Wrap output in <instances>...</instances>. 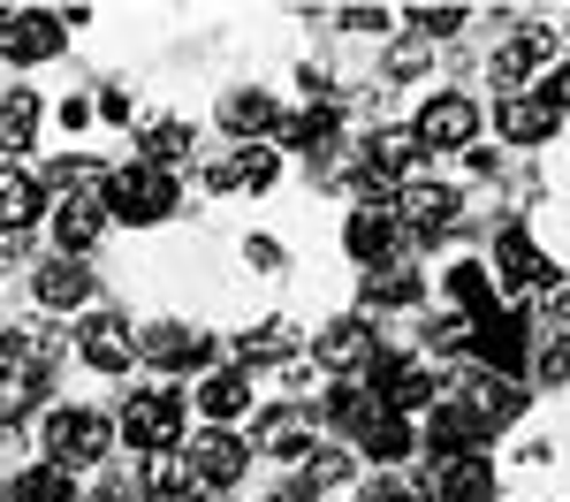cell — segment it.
I'll return each instance as SVG.
<instances>
[{
  "instance_id": "obj_41",
  "label": "cell",
  "mask_w": 570,
  "mask_h": 502,
  "mask_svg": "<svg viewBox=\"0 0 570 502\" xmlns=\"http://www.w3.org/2000/svg\"><path fill=\"white\" fill-rule=\"evenodd\" d=\"M540 381H570V343H548L540 351Z\"/></svg>"
},
{
  "instance_id": "obj_43",
  "label": "cell",
  "mask_w": 570,
  "mask_h": 502,
  "mask_svg": "<svg viewBox=\"0 0 570 502\" xmlns=\"http://www.w3.org/2000/svg\"><path fill=\"white\" fill-rule=\"evenodd\" d=\"M99 122H130V91H107L99 99Z\"/></svg>"
},
{
  "instance_id": "obj_5",
  "label": "cell",
  "mask_w": 570,
  "mask_h": 502,
  "mask_svg": "<svg viewBox=\"0 0 570 502\" xmlns=\"http://www.w3.org/2000/svg\"><path fill=\"white\" fill-rule=\"evenodd\" d=\"M77 358L91 373H130V358H145V335H137L122 313H85L77 327Z\"/></svg>"
},
{
  "instance_id": "obj_26",
  "label": "cell",
  "mask_w": 570,
  "mask_h": 502,
  "mask_svg": "<svg viewBox=\"0 0 570 502\" xmlns=\"http://www.w3.org/2000/svg\"><path fill=\"white\" fill-rule=\"evenodd\" d=\"M198 411H206L214 426L244 419V411H252V373H206V381H198Z\"/></svg>"
},
{
  "instance_id": "obj_36",
  "label": "cell",
  "mask_w": 570,
  "mask_h": 502,
  "mask_svg": "<svg viewBox=\"0 0 570 502\" xmlns=\"http://www.w3.org/2000/svg\"><path fill=\"white\" fill-rule=\"evenodd\" d=\"M282 137H289L305 160H320V152H335V115H327V107H320V115H297V122H289Z\"/></svg>"
},
{
  "instance_id": "obj_17",
  "label": "cell",
  "mask_w": 570,
  "mask_h": 502,
  "mask_svg": "<svg viewBox=\"0 0 570 502\" xmlns=\"http://www.w3.org/2000/svg\"><path fill=\"white\" fill-rule=\"evenodd\" d=\"M494 130L510 145H548L556 137V107L540 91H510V99H494Z\"/></svg>"
},
{
  "instance_id": "obj_22",
  "label": "cell",
  "mask_w": 570,
  "mask_h": 502,
  "mask_svg": "<svg viewBox=\"0 0 570 502\" xmlns=\"http://www.w3.org/2000/svg\"><path fill=\"white\" fill-rule=\"evenodd\" d=\"M190 488H198V472H190V456H145V472H137V495L145 502H190Z\"/></svg>"
},
{
  "instance_id": "obj_39",
  "label": "cell",
  "mask_w": 570,
  "mask_h": 502,
  "mask_svg": "<svg viewBox=\"0 0 570 502\" xmlns=\"http://www.w3.org/2000/svg\"><path fill=\"white\" fill-rule=\"evenodd\" d=\"M259 442H266L274 456H312V442H305V426H297V419H266Z\"/></svg>"
},
{
  "instance_id": "obj_32",
  "label": "cell",
  "mask_w": 570,
  "mask_h": 502,
  "mask_svg": "<svg viewBox=\"0 0 570 502\" xmlns=\"http://www.w3.org/2000/svg\"><path fill=\"white\" fill-rule=\"evenodd\" d=\"M190 145H198V137H190V122H183V115H168V122H153V130H145V160L176 176V160H190Z\"/></svg>"
},
{
  "instance_id": "obj_40",
  "label": "cell",
  "mask_w": 570,
  "mask_h": 502,
  "mask_svg": "<svg viewBox=\"0 0 570 502\" xmlns=\"http://www.w3.org/2000/svg\"><path fill=\"white\" fill-rule=\"evenodd\" d=\"M540 99H548L556 115L570 107V61H563V69H548V77H540Z\"/></svg>"
},
{
  "instance_id": "obj_28",
  "label": "cell",
  "mask_w": 570,
  "mask_h": 502,
  "mask_svg": "<svg viewBox=\"0 0 570 502\" xmlns=\"http://www.w3.org/2000/svg\"><path fill=\"white\" fill-rule=\"evenodd\" d=\"M357 442H365V456H373V464H403L419 434H411V419H403V411H389V404H381V411H373V426H365Z\"/></svg>"
},
{
  "instance_id": "obj_13",
  "label": "cell",
  "mask_w": 570,
  "mask_h": 502,
  "mask_svg": "<svg viewBox=\"0 0 570 502\" xmlns=\"http://www.w3.org/2000/svg\"><path fill=\"white\" fill-rule=\"evenodd\" d=\"M449 396H464V404H472V419H480L487 434H494V426H510V419L525 411V388H518V381H502V373H464Z\"/></svg>"
},
{
  "instance_id": "obj_12",
  "label": "cell",
  "mask_w": 570,
  "mask_h": 502,
  "mask_svg": "<svg viewBox=\"0 0 570 502\" xmlns=\"http://www.w3.org/2000/svg\"><path fill=\"white\" fill-rule=\"evenodd\" d=\"M472 351L487 358V373H502V381H510V373L525 365V319H518V313H494V305H487V313L472 319Z\"/></svg>"
},
{
  "instance_id": "obj_44",
  "label": "cell",
  "mask_w": 570,
  "mask_h": 502,
  "mask_svg": "<svg viewBox=\"0 0 570 502\" xmlns=\"http://www.w3.org/2000/svg\"><path fill=\"white\" fill-rule=\"evenodd\" d=\"M548 313H556V319L570 327V282H556V289H548Z\"/></svg>"
},
{
  "instance_id": "obj_34",
  "label": "cell",
  "mask_w": 570,
  "mask_h": 502,
  "mask_svg": "<svg viewBox=\"0 0 570 502\" xmlns=\"http://www.w3.org/2000/svg\"><path fill=\"white\" fill-rule=\"evenodd\" d=\"M289 351H297V327H289V319H259V327H244V365L289 358Z\"/></svg>"
},
{
  "instance_id": "obj_8",
  "label": "cell",
  "mask_w": 570,
  "mask_h": 502,
  "mask_svg": "<svg viewBox=\"0 0 570 502\" xmlns=\"http://www.w3.org/2000/svg\"><path fill=\"white\" fill-rule=\"evenodd\" d=\"M556 53H563V31H548V23H525L518 39L494 46V85H502V99L525 85L532 69H556Z\"/></svg>"
},
{
  "instance_id": "obj_35",
  "label": "cell",
  "mask_w": 570,
  "mask_h": 502,
  "mask_svg": "<svg viewBox=\"0 0 570 502\" xmlns=\"http://www.w3.org/2000/svg\"><path fill=\"white\" fill-rule=\"evenodd\" d=\"M373 411H381V404H365V388H357V381H335V388H327V419H335V426H351V434L373 426Z\"/></svg>"
},
{
  "instance_id": "obj_23",
  "label": "cell",
  "mask_w": 570,
  "mask_h": 502,
  "mask_svg": "<svg viewBox=\"0 0 570 502\" xmlns=\"http://www.w3.org/2000/svg\"><path fill=\"white\" fill-rule=\"evenodd\" d=\"M85 297H91V267H85V259H46V267H39V305L77 313Z\"/></svg>"
},
{
  "instance_id": "obj_11",
  "label": "cell",
  "mask_w": 570,
  "mask_h": 502,
  "mask_svg": "<svg viewBox=\"0 0 570 502\" xmlns=\"http://www.w3.org/2000/svg\"><path fill=\"white\" fill-rule=\"evenodd\" d=\"M395 244H403V222H395L389 206H357L351 222H343V252H351L357 267H389Z\"/></svg>"
},
{
  "instance_id": "obj_30",
  "label": "cell",
  "mask_w": 570,
  "mask_h": 502,
  "mask_svg": "<svg viewBox=\"0 0 570 502\" xmlns=\"http://www.w3.org/2000/svg\"><path fill=\"white\" fill-rule=\"evenodd\" d=\"M31 137H39V99L31 91H8L0 99V152H31Z\"/></svg>"
},
{
  "instance_id": "obj_25",
  "label": "cell",
  "mask_w": 570,
  "mask_h": 502,
  "mask_svg": "<svg viewBox=\"0 0 570 502\" xmlns=\"http://www.w3.org/2000/svg\"><path fill=\"white\" fill-rule=\"evenodd\" d=\"M220 122H228L236 137H266V130H282V107H274L259 85H244V91L220 99Z\"/></svg>"
},
{
  "instance_id": "obj_45",
  "label": "cell",
  "mask_w": 570,
  "mask_h": 502,
  "mask_svg": "<svg viewBox=\"0 0 570 502\" xmlns=\"http://www.w3.org/2000/svg\"><path fill=\"white\" fill-rule=\"evenodd\" d=\"M365 502H419V495H403V488H365Z\"/></svg>"
},
{
  "instance_id": "obj_1",
  "label": "cell",
  "mask_w": 570,
  "mask_h": 502,
  "mask_svg": "<svg viewBox=\"0 0 570 502\" xmlns=\"http://www.w3.org/2000/svg\"><path fill=\"white\" fill-rule=\"evenodd\" d=\"M183 206V190L168 168H153V160H137V168H122V176H107V214L115 222H130V228H153V222H168Z\"/></svg>"
},
{
  "instance_id": "obj_42",
  "label": "cell",
  "mask_w": 570,
  "mask_h": 502,
  "mask_svg": "<svg viewBox=\"0 0 570 502\" xmlns=\"http://www.w3.org/2000/svg\"><path fill=\"white\" fill-rule=\"evenodd\" d=\"M244 259H252V267H282V244H274V236H244Z\"/></svg>"
},
{
  "instance_id": "obj_14",
  "label": "cell",
  "mask_w": 570,
  "mask_h": 502,
  "mask_svg": "<svg viewBox=\"0 0 570 502\" xmlns=\"http://www.w3.org/2000/svg\"><path fill=\"white\" fill-rule=\"evenodd\" d=\"M456 214H464V198H456L449 183H426V176L403 183V222L419 228V236H449V228H456Z\"/></svg>"
},
{
  "instance_id": "obj_3",
  "label": "cell",
  "mask_w": 570,
  "mask_h": 502,
  "mask_svg": "<svg viewBox=\"0 0 570 502\" xmlns=\"http://www.w3.org/2000/svg\"><path fill=\"white\" fill-rule=\"evenodd\" d=\"M456 381L441 373L434 358H373V396L389 411H426V404H441Z\"/></svg>"
},
{
  "instance_id": "obj_46",
  "label": "cell",
  "mask_w": 570,
  "mask_h": 502,
  "mask_svg": "<svg viewBox=\"0 0 570 502\" xmlns=\"http://www.w3.org/2000/svg\"><path fill=\"white\" fill-rule=\"evenodd\" d=\"M8 23H16V16H8V8H0V39H8Z\"/></svg>"
},
{
  "instance_id": "obj_19",
  "label": "cell",
  "mask_w": 570,
  "mask_h": 502,
  "mask_svg": "<svg viewBox=\"0 0 570 502\" xmlns=\"http://www.w3.org/2000/svg\"><path fill=\"white\" fill-rule=\"evenodd\" d=\"M312 358L320 365H335V373H351V365H365V358H381V351H373V335H365V319H327V327H320V335H312Z\"/></svg>"
},
{
  "instance_id": "obj_18",
  "label": "cell",
  "mask_w": 570,
  "mask_h": 502,
  "mask_svg": "<svg viewBox=\"0 0 570 502\" xmlns=\"http://www.w3.org/2000/svg\"><path fill=\"white\" fill-rule=\"evenodd\" d=\"M99 228H107V206H91L85 190H61V206H53V244H61V259H85L91 244H99Z\"/></svg>"
},
{
  "instance_id": "obj_4",
  "label": "cell",
  "mask_w": 570,
  "mask_h": 502,
  "mask_svg": "<svg viewBox=\"0 0 570 502\" xmlns=\"http://www.w3.org/2000/svg\"><path fill=\"white\" fill-rule=\"evenodd\" d=\"M122 434H130V450L168 456L176 434H183V396L176 388H137L130 404H122Z\"/></svg>"
},
{
  "instance_id": "obj_7",
  "label": "cell",
  "mask_w": 570,
  "mask_h": 502,
  "mask_svg": "<svg viewBox=\"0 0 570 502\" xmlns=\"http://www.w3.org/2000/svg\"><path fill=\"white\" fill-rule=\"evenodd\" d=\"M494 282L510 297H532V289H556V267H548V252L532 244L525 228H502L494 236Z\"/></svg>"
},
{
  "instance_id": "obj_6",
  "label": "cell",
  "mask_w": 570,
  "mask_h": 502,
  "mask_svg": "<svg viewBox=\"0 0 570 502\" xmlns=\"http://www.w3.org/2000/svg\"><path fill=\"white\" fill-rule=\"evenodd\" d=\"M419 145L426 152H464L472 137H480V99H464V91H434L426 107H419Z\"/></svg>"
},
{
  "instance_id": "obj_10",
  "label": "cell",
  "mask_w": 570,
  "mask_h": 502,
  "mask_svg": "<svg viewBox=\"0 0 570 502\" xmlns=\"http://www.w3.org/2000/svg\"><path fill=\"white\" fill-rule=\"evenodd\" d=\"M426 495L441 502H494V456H434L426 464Z\"/></svg>"
},
{
  "instance_id": "obj_29",
  "label": "cell",
  "mask_w": 570,
  "mask_h": 502,
  "mask_svg": "<svg viewBox=\"0 0 570 502\" xmlns=\"http://www.w3.org/2000/svg\"><path fill=\"white\" fill-rule=\"evenodd\" d=\"M8 502H77V472L69 464H23Z\"/></svg>"
},
{
  "instance_id": "obj_16",
  "label": "cell",
  "mask_w": 570,
  "mask_h": 502,
  "mask_svg": "<svg viewBox=\"0 0 570 502\" xmlns=\"http://www.w3.org/2000/svg\"><path fill=\"white\" fill-rule=\"evenodd\" d=\"M480 419H472V404L464 396H441L434 404V419H426V456H472L480 450Z\"/></svg>"
},
{
  "instance_id": "obj_38",
  "label": "cell",
  "mask_w": 570,
  "mask_h": 502,
  "mask_svg": "<svg viewBox=\"0 0 570 502\" xmlns=\"http://www.w3.org/2000/svg\"><path fill=\"white\" fill-rule=\"evenodd\" d=\"M411 31L434 46V39H456L464 31V8H411Z\"/></svg>"
},
{
  "instance_id": "obj_31",
  "label": "cell",
  "mask_w": 570,
  "mask_h": 502,
  "mask_svg": "<svg viewBox=\"0 0 570 502\" xmlns=\"http://www.w3.org/2000/svg\"><path fill=\"white\" fill-rule=\"evenodd\" d=\"M419 274L411 267H381V274H365V305H381V313H403V305H419Z\"/></svg>"
},
{
  "instance_id": "obj_24",
  "label": "cell",
  "mask_w": 570,
  "mask_h": 502,
  "mask_svg": "<svg viewBox=\"0 0 570 502\" xmlns=\"http://www.w3.org/2000/svg\"><path fill=\"white\" fill-rule=\"evenodd\" d=\"M39 214H46V206H39V183L23 176V168H8V160H0V236H23Z\"/></svg>"
},
{
  "instance_id": "obj_27",
  "label": "cell",
  "mask_w": 570,
  "mask_h": 502,
  "mask_svg": "<svg viewBox=\"0 0 570 502\" xmlns=\"http://www.w3.org/2000/svg\"><path fill=\"white\" fill-rule=\"evenodd\" d=\"M419 152H426V145H419V130H373L365 137V168H373V176H411V160H419Z\"/></svg>"
},
{
  "instance_id": "obj_9",
  "label": "cell",
  "mask_w": 570,
  "mask_h": 502,
  "mask_svg": "<svg viewBox=\"0 0 570 502\" xmlns=\"http://www.w3.org/2000/svg\"><path fill=\"white\" fill-rule=\"evenodd\" d=\"M69 46V23L53 16V8H23L16 23H8V39H0V53L16 61V69H39V61H53Z\"/></svg>"
},
{
  "instance_id": "obj_37",
  "label": "cell",
  "mask_w": 570,
  "mask_h": 502,
  "mask_svg": "<svg viewBox=\"0 0 570 502\" xmlns=\"http://www.w3.org/2000/svg\"><path fill=\"white\" fill-rule=\"evenodd\" d=\"M343 480H351V456L343 450H312L305 456V488L312 495H320V488H343Z\"/></svg>"
},
{
  "instance_id": "obj_33",
  "label": "cell",
  "mask_w": 570,
  "mask_h": 502,
  "mask_svg": "<svg viewBox=\"0 0 570 502\" xmlns=\"http://www.w3.org/2000/svg\"><path fill=\"white\" fill-rule=\"evenodd\" d=\"M449 297H456V313L480 319L487 305H494V274H487L480 259H456V267H449Z\"/></svg>"
},
{
  "instance_id": "obj_2",
  "label": "cell",
  "mask_w": 570,
  "mask_h": 502,
  "mask_svg": "<svg viewBox=\"0 0 570 502\" xmlns=\"http://www.w3.org/2000/svg\"><path fill=\"white\" fill-rule=\"evenodd\" d=\"M115 450V419H99V411L85 404H61V411H46V464H99V456Z\"/></svg>"
},
{
  "instance_id": "obj_20",
  "label": "cell",
  "mask_w": 570,
  "mask_h": 502,
  "mask_svg": "<svg viewBox=\"0 0 570 502\" xmlns=\"http://www.w3.org/2000/svg\"><path fill=\"white\" fill-rule=\"evenodd\" d=\"M274 176H282V160H274L266 145H244L236 160H214V168H206L214 190H274Z\"/></svg>"
},
{
  "instance_id": "obj_15",
  "label": "cell",
  "mask_w": 570,
  "mask_h": 502,
  "mask_svg": "<svg viewBox=\"0 0 570 502\" xmlns=\"http://www.w3.org/2000/svg\"><path fill=\"white\" fill-rule=\"evenodd\" d=\"M244 464H252V450H244L228 426H206V434L190 442V472H198L206 488H236V480H244Z\"/></svg>"
},
{
  "instance_id": "obj_21",
  "label": "cell",
  "mask_w": 570,
  "mask_h": 502,
  "mask_svg": "<svg viewBox=\"0 0 570 502\" xmlns=\"http://www.w3.org/2000/svg\"><path fill=\"white\" fill-rule=\"evenodd\" d=\"M145 358L183 373V365H206V335L198 327H183V319H160V327H145Z\"/></svg>"
}]
</instances>
